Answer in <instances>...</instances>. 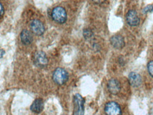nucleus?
Masks as SVG:
<instances>
[{
    "instance_id": "f257e3e1",
    "label": "nucleus",
    "mask_w": 153,
    "mask_h": 115,
    "mask_svg": "<svg viewBox=\"0 0 153 115\" xmlns=\"http://www.w3.org/2000/svg\"><path fill=\"white\" fill-rule=\"evenodd\" d=\"M52 18L58 23H64L67 19L66 10L62 6L55 7L52 11Z\"/></svg>"
},
{
    "instance_id": "f03ea898",
    "label": "nucleus",
    "mask_w": 153,
    "mask_h": 115,
    "mask_svg": "<svg viewBox=\"0 0 153 115\" xmlns=\"http://www.w3.org/2000/svg\"><path fill=\"white\" fill-rule=\"evenodd\" d=\"M53 80L58 85H63L68 79V73L63 68H57L53 73Z\"/></svg>"
},
{
    "instance_id": "7ed1b4c3",
    "label": "nucleus",
    "mask_w": 153,
    "mask_h": 115,
    "mask_svg": "<svg viewBox=\"0 0 153 115\" xmlns=\"http://www.w3.org/2000/svg\"><path fill=\"white\" fill-rule=\"evenodd\" d=\"M74 115H84V99L78 93L73 96Z\"/></svg>"
},
{
    "instance_id": "20e7f679",
    "label": "nucleus",
    "mask_w": 153,
    "mask_h": 115,
    "mask_svg": "<svg viewBox=\"0 0 153 115\" xmlns=\"http://www.w3.org/2000/svg\"><path fill=\"white\" fill-rule=\"evenodd\" d=\"M104 112L107 115H121V109L116 102H109L104 106Z\"/></svg>"
},
{
    "instance_id": "39448f33",
    "label": "nucleus",
    "mask_w": 153,
    "mask_h": 115,
    "mask_svg": "<svg viewBox=\"0 0 153 115\" xmlns=\"http://www.w3.org/2000/svg\"><path fill=\"white\" fill-rule=\"evenodd\" d=\"M33 62L36 66L40 68L45 67L48 64V59L45 53L42 51L37 52L33 56Z\"/></svg>"
},
{
    "instance_id": "423d86ee",
    "label": "nucleus",
    "mask_w": 153,
    "mask_h": 115,
    "mask_svg": "<svg viewBox=\"0 0 153 115\" xmlns=\"http://www.w3.org/2000/svg\"><path fill=\"white\" fill-rule=\"evenodd\" d=\"M30 29L36 35H42L45 33V26L40 20L35 19L30 23Z\"/></svg>"
},
{
    "instance_id": "0eeeda50",
    "label": "nucleus",
    "mask_w": 153,
    "mask_h": 115,
    "mask_svg": "<svg viewBox=\"0 0 153 115\" xmlns=\"http://www.w3.org/2000/svg\"><path fill=\"white\" fill-rule=\"evenodd\" d=\"M126 21L131 26H137L140 23V19L136 11L130 10L126 14Z\"/></svg>"
},
{
    "instance_id": "6e6552de",
    "label": "nucleus",
    "mask_w": 153,
    "mask_h": 115,
    "mask_svg": "<svg viewBox=\"0 0 153 115\" xmlns=\"http://www.w3.org/2000/svg\"><path fill=\"white\" fill-rule=\"evenodd\" d=\"M107 88L109 93H111V94H117L121 90V84L119 81L115 78L110 79L107 83Z\"/></svg>"
},
{
    "instance_id": "1a4fd4ad",
    "label": "nucleus",
    "mask_w": 153,
    "mask_h": 115,
    "mask_svg": "<svg viewBox=\"0 0 153 115\" xmlns=\"http://www.w3.org/2000/svg\"><path fill=\"white\" fill-rule=\"evenodd\" d=\"M110 42L111 45L116 49H121L125 45L124 37L119 35H114V36L111 37L110 39Z\"/></svg>"
},
{
    "instance_id": "9d476101",
    "label": "nucleus",
    "mask_w": 153,
    "mask_h": 115,
    "mask_svg": "<svg viewBox=\"0 0 153 115\" xmlns=\"http://www.w3.org/2000/svg\"><path fill=\"white\" fill-rule=\"evenodd\" d=\"M129 81L134 87H138L141 85V76L136 72H131L129 75Z\"/></svg>"
},
{
    "instance_id": "9b49d317",
    "label": "nucleus",
    "mask_w": 153,
    "mask_h": 115,
    "mask_svg": "<svg viewBox=\"0 0 153 115\" xmlns=\"http://www.w3.org/2000/svg\"><path fill=\"white\" fill-rule=\"evenodd\" d=\"M43 108H44V103L42 99H36L33 103H32L31 106H30V109L32 112L38 114L40 113L42 111Z\"/></svg>"
},
{
    "instance_id": "f8f14e48",
    "label": "nucleus",
    "mask_w": 153,
    "mask_h": 115,
    "mask_svg": "<svg viewBox=\"0 0 153 115\" xmlns=\"http://www.w3.org/2000/svg\"><path fill=\"white\" fill-rule=\"evenodd\" d=\"M20 36H21V40L23 44L28 45L31 44V42H33V36L28 30H23L21 32Z\"/></svg>"
},
{
    "instance_id": "ddd939ff",
    "label": "nucleus",
    "mask_w": 153,
    "mask_h": 115,
    "mask_svg": "<svg viewBox=\"0 0 153 115\" xmlns=\"http://www.w3.org/2000/svg\"><path fill=\"white\" fill-rule=\"evenodd\" d=\"M83 36L86 40L91 39L93 36V31L91 29H89V28H86V29L83 30Z\"/></svg>"
},
{
    "instance_id": "4468645a",
    "label": "nucleus",
    "mask_w": 153,
    "mask_h": 115,
    "mask_svg": "<svg viewBox=\"0 0 153 115\" xmlns=\"http://www.w3.org/2000/svg\"><path fill=\"white\" fill-rule=\"evenodd\" d=\"M147 70L150 76L153 78V61H150L147 64Z\"/></svg>"
},
{
    "instance_id": "2eb2a0df",
    "label": "nucleus",
    "mask_w": 153,
    "mask_h": 115,
    "mask_svg": "<svg viewBox=\"0 0 153 115\" xmlns=\"http://www.w3.org/2000/svg\"><path fill=\"white\" fill-rule=\"evenodd\" d=\"M153 12V4L149 5V6H146L143 9L144 13H147V12Z\"/></svg>"
},
{
    "instance_id": "dca6fc26",
    "label": "nucleus",
    "mask_w": 153,
    "mask_h": 115,
    "mask_svg": "<svg viewBox=\"0 0 153 115\" xmlns=\"http://www.w3.org/2000/svg\"><path fill=\"white\" fill-rule=\"evenodd\" d=\"M0 9H1V13H0V16H3L4 14V7H3V5L1 4H0Z\"/></svg>"
},
{
    "instance_id": "f3484780",
    "label": "nucleus",
    "mask_w": 153,
    "mask_h": 115,
    "mask_svg": "<svg viewBox=\"0 0 153 115\" xmlns=\"http://www.w3.org/2000/svg\"><path fill=\"white\" fill-rule=\"evenodd\" d=\"M4 55V51L3 50H1V58H2Z\"/></svg>"
}]
</instances>
